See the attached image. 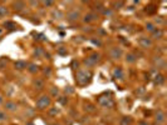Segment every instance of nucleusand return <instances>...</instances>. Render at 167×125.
I'll return each mask as SVG.
<instances>
[{
  "label": "nucleus",
  "mask_w": 167,
  "mask_h": 125,
  "mask_svg": "<svg viewBox=\"0 0 167 125\" xmlns=\"http://www.w3.org/2000/svg\"><path fill=\"white\" fill-rule=\"evenodd\" d=\"M92 72L90 70H78L77 73H75V83L79 87H86L87 84L90 83L92 80Z\"/></svg>",
  "instance_id": "nucleus-1"
},
{
  "label": "nucleus",
  "mask_w": 167,
  "mask_h": 125,
  "mask_svg": "<svg viewBox=\"0 0 167 125\" xmlns=\"http://www.w3.org/2000/svg\"><path fill=\"white\" fill-rule=\"evenodd\" d=\"M50 105H52V98L49 95H47V94H42L35 101L36 110H45V109H49Z\"/></svg>",
  "instance_id": "nucleus-2"
},
{
  "label": "nucleus",
  "mask_w": 167,
  "mask_h": 125,
  "mask_svg": "<svg viewBox=\"0 0 167 125\" xmlns=\"http://www.w3.org/2000/svg\"><path fill=\"white\" fill-rule=\"evenodd\" d=\"M99 61H101V54L99 53H92L90 55H88L84 60H83V62H84V65L87 68H93Z\"/></svg>",
  "instance_id": "nucleus-3"
},
{
  "label": "nucleus",
  "mask_w": 167,
  "mask_h": 125,
  "mask_svg": "<svg viewBox=\"0 0 167 125\" xmlns=\"http://www.w3.org/2000/svg\"><path fill=\"white\" fill-rule=\"evenodd\" d=\"M65 19H67V21H69V23L78 21L80 19V11L77 10V9H72V10H69V11L67 13Z\"/></svg>",
  "instance_id": "nucleus-4"
},
{
  "label": "nucleus",
  "mask_w": 167,
  "mask_h": 125,
  "mask_svg": "<svg viewBox=\"0 0 167 125\" xmlns=\"http://www.w3.org/2000/svg\"><path fill=\"white\" fill-rule=\"evenodd\" d=\"M98 103H99V105L104 109H112L113 106H115V101H113L112 98H107V96H99L98 98Z\"/></svg>",
  "instance_id": "nucleus-5"
},
{
  "label": "nucleus",
  "mask_w": 167,
  "mask_h": 125,
  "mask_svg": "<svg viewBox=\"0 0 167 125\" xmlns=\"http://www.w3.org/2000/svg\"><path fill=\"white\" fill-rule=\"evenodd\" d=\"M138 45L143 49H151V48H153V40L151 38L142 36L138 39Z\"/></svg>",
  "instance_id": "nucleus-6"
},
{
  "label": "nucleus",
  "mask_w": 167,
  "mask_h": 125,
  "mask_svg": "<svg viewBox=\"0 0 167 125\" xmlns=\"http://www.w3.org/2000/svg\"><path fill=\"white\" fill-rule=\"evenodd\" d=\"M18 110V104L14 100H6L4 103V111L8 113H15Z\"/></svg>",
  "instance_id": "nucleus-7"
},
{
  "label": "nucleus",
  "mask_w": 167,
  "mask_h": 125,
  "mask_svg": "<svg viewBox=\"0 0 167 125\" xmlns=\"http://www.w3.org/2000/svg\"><path fill=\"white\" fill-rule=\"evenodd\" d=\"M122 49L118 48V46H113V48H111L109 50V58L113 59V60H118L121 59V56H122Z\"/></svg>",
  "instance_id": "nucleus-8"
},
{
  "label": "nucleus",
  "mask_w": 167,
  "mask_h": 125,
  "mask_svg": "<svg viewBox=\"0 0 167 125\" xmlns=\"http://www.w3.org/2000/svg\"><path fill=\"white\" fill-rule=\"evenodd\" d=\"M98 19H99V14H97V13L92 11V13H88V14H86L84 17H83V23L88 24V23L96 21V20H98Z\"/></svg>",
  "instance_id": "nucleus-9"
},
{
  "label": "nucleus",
  "mask_w": 167,
  "mask_h": 125,
  "mask_svg": "<svg viewBox=\"0 0 167 125\" xmlns=\"http://www.w3.org/2000/svg\"><path fill=\"white\" fill-rule=\"evenodd\" d=\"M33 88L35 90H43L45 88L44 79H42V78H35V79L33 80Z\"/></svg>",
  "instance_id": "nucleus-10"
},
{
  "label": "nucleus",
  "mask_w": 167,
  "mask_h": 125,
  "mask_svg": "<svg viewBox=\"0 0 167 125\" xmlns=\"http://www.w3.org/2000/svg\"><path fill=\"white\" fill-rule=\"evenodd\" d=\"M155 121H156V124H165L166 123V114H165V111H162V110H157V113H156V115H155Z\"/></svg>",
  "instance_id": "nucleus-11"
},
{
  "label": "nucleus",
  "mask_w": 167,
  "mask_h": 125,
  "mask_svg": "<svg viewBox=\"0 0 167 125\" xmlns=\"http://www.w3.org/2000/svg\"><path fill=\"white\" fill-rule=\"evenodd\" d=\"M163 30L161 28H156V30L153 31V33H151V39L152 40H160V39L163 38Z\"/></svg>",
  "instance_id": "nucleus-12"
},
{
  "label": "nucleus",
  "mask_w": 167,
  "mask_h": 125,
  "mask_svg": "<svg viewBox=\"0 0 167 125\" xmlns=\"http://www.w3.org/2000/svg\"><path fill=\"white\" fill-rule=\"evenodd\" d=\"M28 64L29 62H27L25 60H17L14 62V68L17 70H25L28 68Z\"/></svg>",
  "instance_id": "nucleus-13"
},
{
  "label": "nucleus",
  "mask_w": 167,
  "mask_h": 125,
  "mask_svg": "<svg viewBox=\"0 0 167 125\" xmlns=\"http://www.w3.org/2000/svg\"><path fill=\"white\" fill-rule=\"evenodd\" d=\"M27 70H28L30 74H36V73L40 72V68H39V65H36L35 62H29Z\"/></svg>",
  "instance_id": "nucleus-14"
},
{
  "label": "nucleus",
  "mask_w": 167,
  "mask_h": 125,
  "mask_svg": "<svg viewBox=\"0 0 167 125\" xmlns=\"http://www.w3.org/2000/svg\"><path fill=\"white\" fill-rule=\"evenodd\" d=\"M11 6H13V10H15V11H21V10L25 9L27 5H25L24 2H14L11 4Z\"/></svg>",
  "instance_id": "nucleus-15"
},
{
  "label": "nucleus",
  "mask_w": 167,
  "mask_h": 125,
  "mask_svg": "<svg viewBox=\"0 0 167 125\" xmlns=\"http://www.w3.org/2000/svg\"><path fill=\"white\" fill-rule=\"evenodd\" d=\"M112 75H113V78H115V79H123V78H124L123 70L121 69L119 66H118V68H115V70H113Z\"/></svg>",
  "instance_id": "nucleus-16"
},
{
  "label": "nucleus",
  "mask_w": 167,
  "mask_h": 125,
  "mask_svg": "<svg viewBox=\"0 0 167 125\" xmlns=\"http://www.w3.org/2000/svg\"><path fill=\"white\" fill-rule=\"evenodd\" d=\"M137 55H136L134 53H127L126 54V61L130 62V64H134L136 61H137Z\"/></svg>",
  "instance_id": "nucleus-17"
},
{
  "label": "nucleus",
  "mask_w": 167,
  "mask_h": 125,
  "mask_svg": "<svg viewBox=\"0 0 167 125\" xmlns=\"http://www.w3.org/2000/svg\"><path fill=\"white\" fill-rule=\"evenodd\" d=\"M132 124H133L132 116H123V118H121L119 125H132Z\"/></svg>",
  "instance_id": "nucleus-18"
},
{
  "label": "nucleus",
  "mask_w": 167,
  "mask_h": 125,
  "mask_svg": "<svg viewBox=\"0 0 167 125\" xmlns=\"http://www.w3.org/2000/svg\"><path fill=\"white\" fill-rule=\"evenodd\" d=\"M156 24L155 23H151V21H148V23H146V25H145V30L146 31H148V33H153V31L156 30Z\"/></svg>",
  "instance_id": "nucleus-19"
},
{
  "label": "nucleus",
  "mask_w": 167,
  "mask_h": 125,
  "mask_svg": "<svg viewBox=\"0 0 167 125\" xmlns=\"http://www.w3.org/2000/svg\"><path fill=\"white\" fill-rule=\"evenodd\" d=\"M84 110L87 113H96L97 111V108H96V105L90 104V103H86L84 104Z\"/></svg>",
  "instance_id": "nucleus-20"
},
{
  "label": "nucleus",
  "mask_w": 167,
  "mask_h": 125,
  "mask_svg": "<svg viewBox=\"0 0 167 125\" xmlns=\"http://www.w3.org/2000/svg\"><path fill=\"white\" fill-rule=\"evenodd\" d=\"M49 93H50V98L53 96V98H59V94H60V91H59V89L57 88V87H52L50 88V90H49Z\"/></svg>",
  "instance_id": "nucleus-21"
},
{
  "label": "nucleus",
  "mask_w": 167,
  "mask_h": 125,
  "mask_svg": "<svg viewBox=\"0 0 167 125\" xmlns=\"http://www.w3.org/2000/svg\"><path fill=\"white\" fill-rule=\"evenodd\" d=\"M52 17L53 18H54V19H63V18H65V15L62 13V11H60V10H54V11H53V14H52Z\"/></svg>",
  "instance_id": "nucleus-22"
},
{
  "label": "nucleus",
  "mask_w": 167,
  "mask_h": 125,
  "mask_svg": "<svg viewBox=\"0 0 167 125\" xmlns=\"http://www.w3.org/2000/svg\"><path fill=\"white\" fill-rule=\"evenodd\" d=\"M6 15H9V10H8V8L0 5V18H5Z\"/></svg>",
  "instance_id": "nucleus-23"
},
{
  "label": "nucleus",
  "mask_w": 167,
  "mask_h": 125,
  "mask_svg": "<svg viewBox=\"0 0 167 125\" xmlns=\"http://www.w3.org/2000/svg\"><path fill=\"white\" fill-rule=\"evenodd\" d=\"M163 81H165V76L162 74H158L155 76V84L161 85V84H163Z\"/></svg>",
  "instance_id": "nucleus-24"
},
{
  "label": "nucleus",
  "mask_w": 167,
  "mask_h": 125,
  "mask_svg": "<svg viewBox=\"0 0 167 125\" xmlns=\"http://www.w3.org/2000/svg\"><path fill=\"white\" fill-rule=\"evenodd\" d=\"M44 49L43 48H36L35 50H34V55L36 56V58H42V56H44Z\"/></svg>",
  "instance_id": "nucleus-25"
},
{
  "label": "nucleus",
  "mask_w": 167,
  "mask_h": 125,
  "mask_svg": "<svg viewBox=\"0 0 167 125\" xmlns=\"http://www.w3.org/2000/svg\"><path fill=\"white\" fill-rule=\"evenodd\" d=\"M112 6H113V9H122V8L124 6V2H115V3H112Z\"/></svg>",
  "instance_id": "nucleus-26"
},
{
  "label": "nucleus",
  "mask_w": 167,
  "mask_h": 125,
  "mask_svg": "<svg viewBox=\"0 0 167 125\" xmlns=\"http://www.w3.org/2000/svg\"><path fill=\"white\" fill-rule=\"evenodd\" d=\"M34 114H35V110H34L33 108H27V109H25V115H27V118H28V116L33 118Z\"/></svg>",
  "instance_id": "nucleus-27"
},
{
  "label": "nucleus",
  "mask_w": 167,
  "mask_h": 125,
  "mask_svg": "<svg viewBox=\"0 0 167 125\" xmlns=\"http://www.w3.org/2000/svg\"><path fill=\"white\" fill-rule=\"evenodd\" d=\"M156 10H157V8L155 5H148V6H146V13L147 14H153Z\"/></svg>",
  "instance_id": "nucleus-28"
},
{
  "label": "nucleus",
  "mask_w": 167,
  "mask_h": 125,
  "mask_svg": "<svg viewBox=\"0 0 167 125\" xmlns=\"http://www.w3.org/2000/svg\"><path fill=\"white\" fill-rule=\"evenodd\" d=\"M43 74L47 76V78H49V76L52 75V69H50V66H45V68L43 69Z\"/></svg>",
  "instance_id": "nucleus-29"
},
{
  "label": "nucleus",
  "mask_w": 167,
  "mask_h": 125,
  "mask_svg": "<svg viewBox=\"0 0 167 125\" xmlns=\"http://www.w3.org/2000/svg\"><path fill=\"white\" fill-rule=\"evenodd\" d=\"M4 26H6L8 29H15V28H18V25L15 24V23H11V21H6Z\"/></svg>",
  "instance_id": "nucleus-30"
},
{
  "label": "nucleus",
  "mask_w": 167,
  "mask_h": 125,
  "mask_svg": "<svg viewBox=\"0 0 167 125\" xmlns=\"http://www.w3.org/2000/svg\"><path fill=\"white\" fill-rule=\"evenodd\" d=\"M49 115H52V116H57V114L59 113V109H57V108H49Z\"/></svg>",
  "instance_id": "nucleus-31"
},
{
  "label": "nucleus",
  "mask_w": 167,
  "mask_h": 125,
  "mask_svg": "<svg viewBox=\"0 0 167 125\" xmlns=\"http://www.w3.org/2000/svg\"><path fill=\"white\" fill-rule=\"evenodd\" d=\"M58 101L62 105H67L68 104V96H59L58 98Z\"/></svg>",
  "instance_id": "nucleus-32"
},
{
  "label": "nucleus",
  "mask_w": 167,
  "mask_h": 125,
  "mask_svg": "<svg viewBox=\"0 0 167 125\" xmlns=\"http://www.w3.org/2000/svg\"><path fill=\"white\" fill-rule=\"evenodd\" d=\"M5 120H8V114H6V111L0 110V121H5Z\"/></svg>",
  "instance_id": "nucleus-33"
},
{
  "label": "nucleus",
  "mask_w": 167,
  "mask_h": 125,
  "mask_svg": "<svg viewBox=\"0 0 167 125\" xmlns=\"http://www.w3.org/2000/svg\"><path fill=\"white\" fill-rule=\"evenodd\" d=\"M8 65V60L5 58H2L0 59V69H5Z\"/></svg>",
  "instance_id": "nucleus-34"
},
{
  "label": "nucleus",
  "mask_w": 167,
  "mask_h": 125,
  "mask_svg": "<svg viewBox=\"0 0 167 125\" xmlns=\"http://www.w3.org/2000/svg\"><path fill=\"white\" fill-rule=\"evenodd\" d=\"M67 48H63V46H62V48H59L58 49V54H60V55H67Z\"/></svg>",
  "instance_id": "nucleus-35"
},
{
  "label": "nucleus",
  "mask_w": 167,
  "mask_h": 125,
  "mask_svg": "<svg viewBox=\"0 0 167 125\" xmlns=\"http://www.w3.org/2000/svg\"><path fill=\"white\" fill-rule=\"evenodd\" d=\"M42 4H43L44 6H53L55 3H54V2H42Z\"/></svg>",
  "instance_id": "nucleus-36"
},
{
  "label": "nucleus",
  "mask_w": 167,
  "mask_h": 125,
  "mask_svg": "<svg viewBox=\"0 0 167 125\" xmlns=\"http://www.w3.org/2000/svg\"><path fill=\"white\" fill-rule=\"evenodd\" d=\"M74 93V89L72 87H67L65 88V94H73Z\"/></svg>",
  "instance_id": "nucleus-37"
},
{
  "label": "nucleus",
  "mask_w": 167,
  "mask_h": 125,
  "mask_svg": "<svg viewBox=\"0 0 167 125\" xmlns=\"http://www.w3.org/2000/svg\"><path fill=\"white\" fill-rule=\"evenodd\" d=\"M137 125H150V123H148V121H146V120H141Z\"/></svg>",
  "instance_id": "nucleus-38"
},
{
  "label": "nucleus",
  "mask_w": 167,
  "mask_h": 125,
  "mask_svg": "<svg viewBox=\"0 0 167 125\" xmlns=\"http://www.w3.org/2000/svg\"><path fill=\"white\" fill-rule=\"evenodd\" d=\"M155 21H156V23H163V18H162V17H160L158 19L156 18V19H155Z\"/></svg>",
  "instance_id": "nucleus-39"
},
{
  "label": "nucleus",
  "mask_w": 167,
  "mask_h": 125,
  "mask_svg": "<svg viewBox=\"0 0 167 125\" xmlns=\"http://www.w3.org/2000/svg\"><path fill=\"white\" fill-rule=\"evenodd\" d=\"M3 104H4V99L2 95H0V105H3Z\"/></svg>",
  "instance_id": "nucleus-40"
},
{
  "label": "nucleus",
  "mask_w": 167,
  "mask_h": 125,
  "mask_svg": "<svg viewBox=\"0 0 167 125\" xmlns=\"http://www.w3.org/2000/svg\"><path fill=\"white\" fill-rule=\"evenodd\" d=\"M97 125H107L106 123H99V124H97Z\"/></svg>",
  "instance_id": "nucleus-41"
},
{
  "label": "nucleus",
  "mask_w": 167,
  "mask_h": 125,
  "mask_svg": "<svg viewBox=\"0 0 167 125\" xmlns=\"http://www.w3.org/2000/svg\"><path fill=\"white\" fill-rule=\"evenodd\" d=\"M2 34H3V29H2V28H0V35H2Z\"/></svg>",
  "instance_id": "nucleus-42"
},
{
  "label": "nucleus",
  "mask_w": 167,
  "mask_h": 125,
  "mask_svg": "<svg viewBox=\"0 0 167 125\" xmlns=\"http://www.w3.org/2000/svg\"><path fill=\"white\" fill-rule=\"evenodd\" d=\"M27 125H34L33 123H27Z\"/></svg>",
  "instance_id": "nucleus-43"
},
{
  "label": "nucleus",
  "mask_w": 167,
  "mask_h": 125,
  "mask_svg": "<svg viewBox=\"0 0 167 125\" xmlns=\"http://www.w3.org/2000/svg\"><path fill=\"white\" fill-rule=\"evenodd\" d=\"M52 125H62V124H58V123H54V124H52Z\"/></svg>",
  "instance_id": "nucleus-44"
}]
</instances>
